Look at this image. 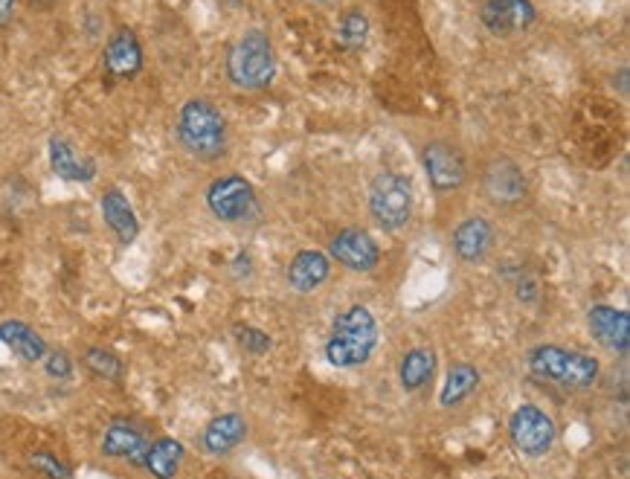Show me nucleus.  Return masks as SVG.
<instances>
[{
	"label": "nucleus",
	"mask_w": 630,
	"mask_h": 479,
	"mask_svg": "<svg viewBox=\"0 0 630 479\" xmlns=\"http://www.w3.org/2000/svg\"><path fill=\"white\" fill-rule=\"evenodd\" d=\"M0 340L18 355V358L30 360H41L47 355V346H44V340L30 329V326H24V323H18V320H9V323H0Z\"/></svg>",
	"instance_id": "6ab92c4d"
},
{
	"label": "nucleus",
	"mask_w": 630,
	"mask_h": 479,
	"mask_svg": "<svg viewBox=\"0 0 630 479\" xmlns=\"http://www.w3.org/2000/svg\"><path fill=\"white\" fill-rule=\"evenodd\" d=\"M47 358V375L50 378H59V381H67L70 375H73V363H70V358L64 355V352H50V355H44Z\"/></svg>",
	"instance_id": "bb28decb"
},
{
	"label": "nucleus",
	"mask_w": 630,
	"mask_h": 479,
	"mask_svg": "<svg viewBox=\"0 0 630 479\" xmlns=\"http://www.w3.org/2000/svg\"><path fill=\"white\" fill-rule=\"evenodd\" d=\"M178 140L198 160H218L227 154V120L210 99H189L180 108Z\"/></svg>",
	"instance_id": "f257e3e1"
},
{
	"label": "nucleus",
	"mask_w": 630,
	"mask_h": 479,
	"mask_svg": "<svg viewBox=\"0 0 630 479\" xmlns=\"http://www.w3.org/2000/svg\"><path fill=\"white\" fill-rule=\"evenodd\" d=\"M276 70L273 44L262 30H247L227 56V76L241 90L268 88Z\"/></svg>",
	"instance_id": "7ed1b4c3"
},
{
	"label": "nucleus",
	"mask_w": 630,
	"mask_h": 479,
	"mask_svg": "<svg viewBox=\"0 0 630 479\" xmlns=\"http://www.w3.org/2000/svg\"><path fill=\"white\" fill-rule=\"evenodd\" d=\"M369 212L378 227L384 230H401L407 227L413 215V186L410 180L395 175V172H381L369 186Z\"/></svg>",
	"instance_id": "39448f33"
},
{
	"label": "nucleus",
	"mask_w": 630,
	"mask_h": 479,
	"mask_svg": "<svg viewBox=\"0 0 630 479\" xmlns=\"http://www.w3.org/2000/svg\"><path fill=\"white\" fill-rule=\"evenodd\" d=\"M482 24L494 35H514L532 27L535 21V6L529 0H482L480 6Z\"/></svg>",
	"instance_id": "9b49d317"
},
{
	"label": "nucleus",
	"mask_w": 630,
	"mask_h": 479,
	"mask_svg": "<svg viewBox=\"0 0 630 479\" xmlns=\"http://www.w3.org/2000/svg\"><path fill=\"white\" fill-rule=\"evenodd\" d=\"M482 189L485 195L500 204V207H514L520 201H526L529 195V180L523 175V169L509 160V157H497L485 166L482 172Z\"/></svg>",
	"instance_id": "1a4fd4ad"
},
{
	"label": "nucleus",
	"mask_w": 630,
	"mask_h": 479,
	"mask_svg": "<svg viewBox=\"0 0 630 479\" xmlns=\"http://www.w3.org/2000/svg\"><path fill=\"white\" fill-rule=\"evenodd\" d=\"M375 343H378L375 317L369 314V308L352 305L331 326V337L326 343V358H329L331 366H340V369L360 366V363L369 360Z\"/></svg>",
	"instance_id": "f03ea898"
},
{
	"label": "nucleus",
	"mask_w": 630,
	"mask_h": 479,
	"mask_svg": "<svg viewBox=\"0 0 630 479\" xmlns=\"http://www.w3.org/2000/svg\"><path fill=\"white\" fill-rule=\"evenodd\" d=\"M366 32H369V21L360 9H349L343 18H340V38L346 47L352 50H360L366 44Z\"/></svg>",
	"instance_id": "b1692460"
},
{
	"label": "nucleus",
	"mask_w": 630,
	"mask_h": 479,
	"mask_svg": "<svg viewBox=\"0 0 630 479\" xmlns=\"http://www.w3.org/2000/svg\"><path fill=\"white\" fill-rule=\"evenodd\" d=\"M331 273V262L326 253H320V250H300L294 259H291V265H288V285L294 288V291H300V294H311V291H317L326 279H329Z\"/></svg>",
	"instance_id": "2eb2a0df"
},
{
	"label": "nucleus",
	"mask_w": 630,
	"mask_h": 479,
	"mask_svg": "<svg viewBox=\"0 0 630 479\" xmlns=\"http://www.w3.org/2000/svg\"><path fill=\"white\" fill-rule=\"evenodd\" d=\"M421 163L427 180L436 192H453L462 189L468 180V163L459 146H453L450 140H433L421 151Z\"/></svg>",
	"instance_id": "0eeeda50"
},
{
	"label": "nucleus",
	"mask_w": 630,
	"mask_h": 479,
	"mask_svg": "<svg viewBox=\"0 0 630 479\" xmlns=\"http://www.w3.org/2000/svg\"><path fill=\"white\" fill-rule=\"evenodd\" d=\"M207 207L224 224H247L259 215L256 189L241 175H224L207 189Z\"/></svg>",
	"instance_id": "423d86ee"
},
{
	"label": "nucleus",
	"mask_w": 630,
	"mask_h": 479,
	"mask_svg": "<svg viewBox=\"0 0 630 479\" xmlns=\"http://www.w3.org/2000/svg\"><path fill=\"white\" fill-rule=\"evenodd\" d=\"M329 253L343 268L355 270V273H369V270L378 268V262H381L378 244L372 241V236L366 230H358V227L340 230L331 239Z\"/></svg>",
	"instance_id": "9d476101"
},
{
	"label": "nucleus",
	"mask_w": 630,
	"mask_h": 479,
	"mask_svg": "<svg viewBox=\"0 0 630 479\" xmlns=\"http://www.w3.org/2000/svg\"><path fill=\"white\" fill-rule=\"evenodd\" d=\"M477 384H480V372L474 366H468V363L453 366L445 384H442V395H439L442 407H456L459 401H465L471 392L477 390Z\"/></svg>",
	"instance_id": "5701e85b"
},
{
	"label": "nucleus",
	"mask_w": 630,
	"mask_h": 479,
	"mask_svg": "<svg viewBox=\"0 0 630 479\" xmlns=\"http://www.w3.org/2000/svg\"><path fill=\"white\" fill-rule=\"evenodd\" d=\"M50 163H53V169L59 172L61 178L67 180H90L96 175V166L90 160H82L73 151V146L67 140H61V137L50 140Z\"/></svg>",
	"instance_id": "412c9836"
},
{
	"label": "nucleus",
	"mask_w": 630,
	"mask_h": 479,
	"mask_svg": "<svg viewBox=\"0 0 630 479\" xmlns=\"http://www.w3.org/2000/svg\"><path fill=\"white\" fill-rule=\"evenodd\" d=\"M12 9H15V0H0V27L12 18Z\"/></svg>",
	"instance_id": "c85d7f7f"
},
{
	"label": "nucleus",
	"mask_w": 630,
	"mask_h": 479,
	"mask_svg": "<svg viewBox=\"0 0 630 479\" xmlns=\"http://www.w3.org/2000/svg\"><path fill=\"white\" fill-rule=\"evenodd\" d=\"M317 3H326V0H317Z\"/></svg>",
	"instance_id": "c756f323"
},
{
	"label": "nucleus",
	"mask_w": 630,
	"mask_h": 479,
	"mask_svg": "<svg viewBox=\"0 0 630 479\" xmlns=\"http://www.w3.org/2000/svg\"><path fill=\"white\" fill-rule=\"evenodd\" d=\"M244 436H247V421L241 419L239 413H227V416H218V419H212L207 424L201 442H204L207 453L221 456V453H230L233 448H239L244 442Z\"/></svg>",
	"instance_id": "f3484780"
},
{
	"label": "nucleus",
	"mask_w": 630,
	"mask_h": 479,
	"mask_svg": "<svg viewBox=\"0 0 630 479\" xmlns=\"http://www.w3.org/2000/svg\"><path fill=\"white\" fill-rule=\"evenodd\" d=\"M509 433L514 448L523 456H543L555 445V421L549 419L535 404H523L514 410L509 421Z\"/></svg>",
	"instance_id": "6e6552de"
},
{
	"label": "nucleus",
	"mask_w": 630,
	"mask_h": 479,
	"mask_svg": "<svg viewBox=\"0 0 630 479\" xmlns=\"http://www.w3.org/2000/svg\"><path fill=\"white\" fill-rule=\"evenodd\" d=\"M85 363H88V369L93 375H99L105 381H120V358H114L111 352H105V349H88L85 352Z\"/></svg>",
	"instance_id": "393cba45"
},
{
	"label": "nucleus",
	"mask_w": 630,
	"mask_h": 479,
	"mask_svg": "<svg viewBox=\"0 0 630 479\" xmlns=\"http://www.w3.org/2000/svg\"><path fill=\"white\" fill-rule=\"evenodd\" d=\"M436 372V355L430 349H413L401 360V387L407 392L421 390Z\"/></svg>",
	"instance_id": "4be33fe9"
},
{
	"label": "nucleus",
	"mask_w": 630,
	"mask_h": 479,
	"mask_svg": "<svg viewBox=\"0 0 630 479\" xmlns=\"http://www.w3.org/2000/svg\"><path fill=\"white\" fill-rule=\"evenodd\" d=\"M590 331L604 349L625 355L630 346V314L610 305H596L590 308Z\"/></svg>",
	"instance_id": "4468645a"
},
{
	"label": "nucleus",
	"mask_w": 630,
	"mask_h": 479,
	"mask_svg": "<svg viewBox=\"0 0 630 479\" xmlns=\"http://www.w3.org/2000/svg\"><path fill=\"white\" fill-rule=\"evenodd\" d=\"M102 215H105L108 227L117 233V239H120L122 244H131V241L137 239L140 224H137L134 210H131L128 198L122 195L120 189H108V192H105V198H102Z\"/></svg>",
	"instance_id": "a211bd4d"
},
{
	"label": "nucleus",
	"mask_w": 630,
	"mask_h": 479,
	"mask_svg": "<svg viewBox=\"0 0 630 479\" xmlns=\"http://www.w3.org/2000/svg\"><path fill=\"white\" fill-rule=\"evenodd\" d=\"M239 340H241V346H244V349H250L253 355L268 352V346H270V337L265 334V331H259V329H241Z\"/></svg>",
	"instance_id": "cd10ccee"
},
{
	"label": "nucleus",
	"mask_w": 630,
	"mask_h": 479,
	"mask_svg": "<svg viewBox=\"0 0 630 479\" xmlns=\"http://www.w3.org/2000/svg\"><path fill=\"white\" fill-rule=\"evenodd\" d=\"M30 465L41 474V477L47 479H70V471H67V465L59 462L50 450H35L30 456Z\"/></svg>",
	"instance_id": "a878e982"
},
{
	"label": "nucleus",
	"mask_w": 630,
	"mask_h": 479,
	"mask_svg": "<svg viewBox=\"0 0 630 479\" xmlns=\"http://www.w3.org/2000/svg\"><path fill=\"white\" fill-rule=\"evenodd\" d=\"M146 450H149V439H146V433L134 421L114 419L111 427L105 430V439H102V453L105 456L128 459L134 465H143Z\"/></svg>",
	"instance_id": "ddd939ff"
},
{
	"label": "nucleus",
	"mask_w": 630,
	"mask_h": 479,
	"mask_svg": "<svg viewBox=\"0 0 630 479\" xmlns=\"http://www.w3.org/2000/svg\"><path fill=\"white\" fill-rule=\"evenodd\" d=\"M529 369L558 387L567 390H587L599 381V360L581 352H570L561 346H538L529 355Z\"/></svg>",
	"instance_id": "20e7f679"
},
{
	"label": "nucleus",
	"mask_w": 630,
	"mask_h": 479,
	"mask_svg": "<svg viewBox=\"0 0 630 479\" xmlns=\"http://www.w3.org/2000/svg\"><path fill=\"white\" fill-rule=\"evenodd\" d=\"M143 462L154 479H175L183 462V445L178 439H157L154 445H149Z\"/></svg>",
	"instance_id": "aec40b11"
},
{
	"label": "nucleus",
	"mask_w": 630,
	"mask_h": 479,
	"mask_svg": "<svg viewBox=\"0 0 630 479\" xmlns=\"http://www.w3.org/2000/svg\"><path fill=\"white\" fill-rule=\"evenodd\" d=\"M494 247V227L488 218L471 215L453 230V250L465 265H480Z\"/></svg>",
	"instance_id": "f8f14e48"
},
{
	"label": "nucleus",
	"mask_w": 630,
	"mask_h": 479,
	"mask_svg": "<svg viewBox=\"0 0 630 479\" xmlns=\"http://www.w3.org/2000/svg\"><path fill=\"white\" fill-rule=\"evenodd\" d=\"M105 67L117 79H131L134 73H140V67H143V50H140V41H137L134 32L120 30L108 41Z\"/></svg>",
	"instance_id": "dca6fc26"
}]
</instances>
